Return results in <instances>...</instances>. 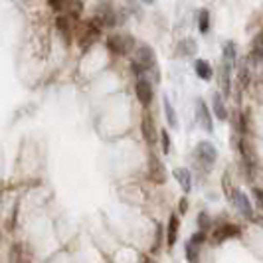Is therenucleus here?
Listing matches in <instances>:
<instances>
[{
	"instance_id": "f257e3e1",
	"label": "nucleus",
	"mask_w": 263,
	"mask_h": 263,
	"mask_svg": "<svg viewBox=\"0 0 263 263\" xmlns=\"http://www.w3.org/2000/svg\"><path fill=\"white\" fill-rule=\"evenodd\" d=\"M133 46H135V40L129 34H113V36L107 38V48H109V52L115 53V55L129 53L133 50Z\"/></svg>"
},
{
	"instance_id": "f03ea898",
	"label": "nucleus",
	"mask_w": 263,
	"mask_h": 263,
	"mask_svg": "<svg viewBox=\"0 0 263 263\" xmlns=\"http://www.w3.org/2000/svg\"><path fill=\"white\" fill-rule=\"evenodd\" d=\"M157 64V60H155V52H153V48L151 46H146L143 44L139 50H137V58H135V67L139 69L141 67V71H148V69H153Z\"/></svg>"
},
{
	"instance_id": "7ed1b4c3",
	"label": "nucleus",
	"mask_w": 263,
	"mask_h": 263,
	"mask_svg": "<svg viewBox=\"0 0 263 263\" xmlns=\"http://www.w3.org/2000/svg\"><path fill=\"white\" fill-rule=\"evenodd\" d=\"M194 153H196V158L204 166H212L216 162V158H218V151H216V146L212 145L210 141H200Z\"/></svg>"
},
{
	"instance_id": "20e7f679",
	"label": "nucleus",
	"mask_w": 263,
	"mask_h": 263,
	"mask_svg": "<svg viewBox=\"0 0 263 263\" xmlns=\"http://www.w3.org/2000/svg\"><path fill=\"white\" fill-rule=\"evenodd\" d=\"M206 241V232H196L194 236H190V239L186 241V257L190 263L198 261V255H200V248L204 246Z\"/></svg>"
},
{
	"instance_id": "39448f33",
	"label": "nucleus",
	"mask_w": 263,
	"mask_h": 263,
	"mask_svg": "<svg viewBox=\"0 0 263 263\" xmlns=\"http://www.w3.org/2000/svg\"><path fill=\"white\" fill-rule=\"evenodd\" d=\"M237 236H239V228L236 224H222L220 228H216V232L212 236V243L218 246V243H224L226 239H232Z\"/></svg>"
},
{
	"instance_id": "423d86ee",
	"label": "nucleus",
	"mask_w": 263,
	"mask_h": 263,
	"mask_svg": "<svg viewBox=\"0 0 263 263\" xmlns=\"http://www.w3.org/2000/svg\"><path fill=\"white\" fill-rule=\"evenodd\" d=\"M135 89H137V99L141 101V105H145V107L151 105V101H153V97H155L153 85H151L146 79H139L137 85H135Z\"/></svg>"
},
{
	"instance_id": "0eeeda50",
	"label": "nucleus",
	"mask_w": 263,
	"mask_h": 263,
	"mask_svg": "<svg viewBox=\"0 0 263 263\" xmlns=\"http://www.w3.org/2000/svg\"><path fill=\"white\" fill-rule=\"evenodd\" d=\"M97 36H99V26L93 24V22H87V24H83V26L78 30V40L81 46L91 44L93 40H97Z\"/></svg>"
},
{
	"instance_id": "6e6552de",
	"label": "nucleus",
	"mask_w": 263,
	"mask_h": 263,
	"mask_svg": "<svg viewBox=\"0 0 263 263\" xmlns=\"http://www.w3.org/2000/svg\"><path fill=\"white\" fill-rule=\"evenodd\" d=\"M232 202L236 204V208L241 212L246 218H251V216H253V208H251L250 198L246 196L241 190H234V192H232Z\"/></svg>"
},
{
	"instance_id": "1a4fd4ad",
	"label": "nucleus",
	"mask_w": 263,
	"mask_h": 263,
	"mask_svg": "<svg viewBox=\"0 0 263 263\" xmlns=\"http://www.w3.org/2000/svg\"><path fill=\"white\" fill-rule=\"evenodd\" d=\"M196 115H198V121H200V125H202L206 131H208V133L214 131L212 115H210V111H208V107H206V103H204L202 99H198V101H196Z\"/></svg>"
},
{
	"instance_id": "9d476101",
	"label": "nucleus",
	"mask_w": 263,
	"mask_h": 263,
	"mask_svg": "<svg viewBox=\"0 0 263 263\" xmlns=\"http://www.w3.org/2000/svg\"><path fill=\"white\" fill-rule=\"evenodd\" d=\"M141 131H143V137H145V141L148 145H155L157 143V127H155V121L151 115H145L143 119V123H141Z\"/></svg>"
},
{
	"instance_id": "9b49d317",
	"label": "nucleus",
	"mask_w": 263,
	"mask_h": 263,
	"mask_svg": "<svg viewBox=\"0 0 263 263\" xmlns=\"http://www.w3.org/2000/svg\"><path fill=\"white\" fill-rule=\"evenodd\" d=\"M151 178H153L157 184H162V182L166 180V171H164L162 162H160L157 157H151Z\"/></svg>"
},
{
	"instance_id": "f8f14e48",
	"label": "nucleus",
	"mask_w": 263,
	"mask_h": 263,
	"mask_svg": "<svg viewBox=\"0 0 263 263\" xmlns=\"http://www.w3.org/2000/svg\"><path fill=\"white\" fill-rule=\"evenodd\" d=\"M178 228H180V220H178V216L172 214L171 220H168V228H166V243H168V248H172L176 243V239H178Z\"/></svg>"
},
{
	"instance_id": "ddd939ff",
	"label": "nucleus",
	"mask_w": 263,
	"mask_h": 263,
	"mask_svg": "<svg viewBox=\"0 0 263 263\" xmlns=\"http://www.w3.org/2000/svg\"><path fill=\"white\" fill-rule=\"evenodd\" d=\"M172 174H174V178L178 180V184L182 186V190H184V192H190V188H192V176H190V171H188V168H174Z\"/></svg>"
},
{
	"instance_id": "4468645a",
	"label": "nucleus",
	"mask_w": 263,
	"mask_h": 263,
	"mask_svg": "<svg viewBox=\"0 0 263 263\" xmlns=\"http://www.w3.org/2000/svg\"><path fill=\"white\" fill-rule=\"evenodd\" d=\"M250 58L253 60V62H261L263 60V30L253 38V42H251Z\"/></svg>"
},
{
	"instance_id": "2eb2a0df",
	"label": "nucleus",
	"mask_w": 263,
	"mask_h": 263,
	"mask_svg": "<svg viewBox=\"0 0 263 263\" xmlns=\"http://www.w3.org/2000/svg\"><path fill=\"white\" fill-rule=\"evenodd\" d=\"M194 69H196V76L200 79H204V81H210L212 79V66L208 62H204V60H198L196 64H194Z\"/></svg>"
},
{
	"instance_id": "dca6fc26",
	"label": "nucleus",
	"mask_w": 263,
	"mask_h": 263,
	"mask_svg": "<svg viewBox=\"0 0 263 263\" xmlns=\"http://www.w3.org/2000/svg\"><path fill=\"white\" fill-rule=\"evenodd\" d=\"M164 115H166V123L171 125L172 129H178V117H176V111L172 109L168 97H164Z\"/></svg>"
},
{
	"instance_id": "f3484780",
	"label": "nucleus",
	"mask_w": 263,
	"mask_h": 263,
	"mask_svg": "<svg viewBox=\"0 0 263 263\" xmlns=\"http://www.w3.org/2000/svg\"><path fill=\"white\" fill-rule=\"evenodd\" d=\"M214 113H216V117L220 119V121H226L228 119V111H226V105L224 101H222V97H220V93H216L214 95Z\"/></svg>"
},
{
	"instance_id": "a211bd4d",
	"label": "nucleus",
	"mask_w": 263,
	"mask_h": 263,
	"mask_svg": "<svg viewBox=\"0 0 263 263\" xmlns=\"http://www.w3.org/2000/svg\"><path fill=\"white\" fill-rule=\"evenodd\" d=\"M58 30L64 34L66 42L69 44V40H71V24H69V16H62V18H58Z\"/></svg>"
},
{
	"instance_id": "6ab92c4d",
	"label": "nucleus",
	"mask_w": 263,
	"mask_h": 263,
	"mask_svg": "<svg viewBox=\"0 0 263 263\" xmlns=\"http://www.w3.org/2000/svg\"><path fill=\"white\" fill-rule=\"evenodd\" d=\"M230 71H232V64H228L224 60V64H222V67H220V78H222V89H224V93H230Z\"/></svg>"
},
{
	"instance_id": "aec40b11",
	"label": "nucleus",
	"mask_w": 263,
	"mask_h": 263,
	"mask_svg": "<svg viewBox=\"0 0 263 263\" xmlns=\"http://www.w3.org/2000/svg\"><path fill=\"white\" fill-rule=\"evenodd\" d=\"M178 52H180V55H194V53L198 52L196 42H194V40H182Z\"/></svg>"
},
{
	"instance_id": "412c9836",
	"label": "nucleus",
	"mask_w": 263,
	"mask_h": 263,
	"mask_svg": "<svg viewBox=\"0 0 263 263\" xmlns=\"http://www.w3.org/2000/svg\"><path fill=\"white\" fill-rule=\"evenodd\" d=\"M198 30H200L202 34H206V32L210 30V12H208L206 8L198 16Z\"/></svg>"
},
{
	"instance_id": "4be33fe9",
	"label": "nucleus",
	"mask_w": 263,
	"mask_h": 263,
	"mask_svg": "<svg viewBox=\"0 0 263 263\" xmlns=\"http://www.w3.org/2000/svg\"><path fill=\"white\" fill-rule=\"evenodd\" d=\"M236 55H237L236 44H234V42H228V44L224 46V58H226V62H228V64H232V62L236 60Z\"/></svg>"
},
{
	"instance_id": "5701e85b",
	"label": "nucleus",
	"mask_w": 263,
	"mask_h": 263,
	"mask_svg": "<svg viewBox=\"0 0 263 263\" xmlns=\"http://www.w3.org/2000/svg\"><path fill=\"white\" fill-rule=\"evenodd\" d=\"M8 263H22V248L16 243L10 248V255H8Z\"/></svg>"
},
{
	"instance_id": "b1692460",
	"label": "nucleus",
	"mask_w": 263,
	"mask_h": 263,
	"mask_svg": "<svg viewBox=\"0 0 263 263\" xmlns=\"http://www.w3.org/2000/svg\"><path fill=\"white\" fill-rule=\"evenodd\" d=\"M198 228H200V232H208L210 230V216L206 212L198 214Z\"/></svg>"
},
{
	"instance_id": "393cba45",
	"label": "nucleus",
	"mask_w": 263,
	"mask_h": 263,
	"mask_svg": "<svg viewBox=\"0 0 263 263\" xmlns=\"http://www.w3.org/2000/svg\"><path fill=\"white\" fill-rule=\"evenodd\" d=\"M48 4H50V8L55 10V12H62V10H66L67 4H69V0H48Z\"/></svg>"
},
{
	"instance_id": "a878e982",
	"label": "nucleus",
	"mask_w": 263,
	"mask_h": 263,
	"mask_svg": "<svg viewBox=\"0 0 263 263\" xmlns=\"http://www.w3.org/2000/svg\"><path fill=\"white\" fill-rule=\"evenodd\" d=\"M160 139H162V151L168 153V151H171V137H168V133L162 131L160 133Z\"/></svg>"
},
{
	"instance_id": "bb28decb",
	"label": "nucleus",
	"mask_w": 263,
	"mask_h": 263,
	"mask_svg": "<svg viewBox=\"0 0 263 263\" xmlns=\"http://www.w3.org/2000/svg\"><path fill=\"white\" fill-rule=\"evenodd\" d=\"M160 236H162V228L157 226V239H155V246H153V251L160 250Z\"/></svg>"
},
{
	"instance_id": "cd10ccee",
	"label": "nucleus",
	"mask_w": 263,
	"mask_h": 263,
	"mask_svg": "<svg viewBox=\"0 0 263 263\" xmlns=\"http://www.w3.org/2000/svg\"><path fill=\"white\" fill-rule=\"evenodd\" d=\"M253 196H255V200H257V204L263 208V190L261 188H253Z\"/></svg>"
},
{
	"instance_id": "c85d7f7f",
	"label": "nucleus",
	"mask_w": 263,
	"mask_h": 263,
	"mask_svg": "<svg viewBox=\"0 0 263 263\" xmlns=\"http://www.w3.org/2000/svg\"><path fill=\"white\" fill-rule=\"evenodd\" d=\"M186 210H188V200L182 198V200H180V214H186Z\"/></svg>"
},
{
	"instance_id": "c756f323",
	"label": "nucleus",
	"mask_w": 263,
	"mask_h": 263,
	"mask_svg": "<svg viewBox=\"0 0 263 263\" xmlns=\"http://www.w3.org/2000/svg\"><path fill=\"white\" fill-rule=\"evenodd\" d=\"M141 263H155V261H153L151 257H146V255H143V257H141Z\"/></svg>"
},
{
	"instance_id": "7c9ffc66",
	"label": "nucleus",
	"mask_w": 263,
	"mask_h": 263,
	"mask_svg": "<svg viewBox=\"0 0 263 263\" xmlns=\"http://www.w3.org/2000/svg\"><path fill=\"white\" fill-rule=\"evenodd\" d=\"M143 2H145V4H153V2H155V0H143Z\"/></svg>"
}]
</instances>
